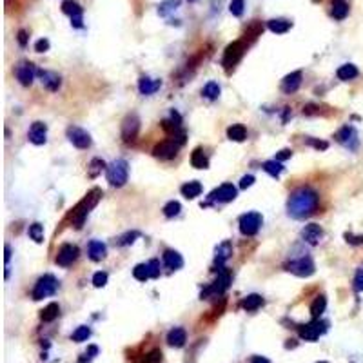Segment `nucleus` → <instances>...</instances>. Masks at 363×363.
I'll return each mask as SVG.
<instances>
[{
  "label": "nucleus",
  "mask_w": 363,
  "mask_h": 363,
  "mask_svg": "<svg viewBox=\"0 0 363 363\" xmlns=\"http://www.w3.org/2000/svg\"><path fill=\"white\" fill-rule=\"evenodd\" d=\"M318 193L309 187H302L296 189L287 200V212L294 220H303V218L311 216L312 212L318 207Z\"/></svg>",
  "instance_id": "nucleus-1"
},
{
  "label": "nucleus",
  "mask_w": 363,
  "mask_h": 363,
  "mask_svg": "<svg viewBox=\"0 0 363 363\" xmlns=\"http://www.w3.org/2000/svg\"><path fill=\"white\" fill-rule=\"evenodd\" d=\"M100 198H102V191L93 189L89 195H87L86 198H84L82 202L78 203L77 207L73 209V212L69 214V220L73 222L75 227H82L84 220H86L87 214H89V212L96 207V203H98Z\"/></svg>",
  "instance_id": "nucleus-2"
},
{
  "label": "nucleus",
  "mask_w": 363,
  "mask_h": 363,
  "mask_svg": "<svg viewBox=\"0 0 363 363\" xmlns=\"http://www.w3.org/2000/svg\"><path fill=\"white\" fill-rule=\"evenodd\" d=\"M229 283H231L229 269L220 267L218 269V276H216V280L212 281V285H209L207 289L202 291V300L203 298H211V296H220L224 291L229 289Z\"/></svg>",
  "instance_id": "nucleus-3"
},
{
  "label": "nucleus",
  "mask_w": 363,
  "mask_h": 363,
  "mask_svg": "<svg viewBox=\"0 0 363 363\" xmlns=\"http://www.w3.org/2000/svg\"><path fill=\"white\" fill-rule=\"evenodd\" d=\"M127 174H129V167L126 160H115L107 167V181L115 187L124 186L127 181Z\"/></svg>",
  "instance_id": "nucleus-4"
},
{
  "label": "nucleus",
  "mask_w": 363,
  "mask_h": 363,
  "mask_svg": "<svg viewBox=\"0 0 363 363\" xmlns=\"http://www.w3.org/2000/svg\"><path fill=\"white\" fill-rule=\"evenodd\" d=\"M56 287H58L56 278L51 276V274H44V276L39 278V281L35 283V289H33V300L48 298V296L55 294Z\"/></svg>",
  "instance_id": "nucleus-5"
},
{
  "label": "nucleus",
  "mask_w": 363,
  "mask_h": 363,
  "mask_svg": "<svg viewBox=\"0 0 363 363\" xmlns=\"http://www.w3.org/2000/svg\"><path fill=\"white\" fill-rule=\"evenodd\" d=\"M285 269L289 272H293L294 276H300V278H307L311 276V274H314V264H312L311 258L293 260V262L285 264Z\"/></svg>",
  "instance_id": "nucleus-6"
},
{
  "label": "nucleus",
  "mask_w": 363,
  "mask_h": 363,
  "mask_svg": "<svg viewBox=\"0 0 363 363\" xmlns=\"http://www.w3.org/2000/svg\"><path fill=\"white\" fill-rule=\"evenodd\" d=\"M243 55V42H233L229 44L227 48H225V53H224V60H222V64H224V67L227 71L231 69V67H234V65L240 62V58H242Z\"/></svg>",
  "instance_id": "nucleus-7"
},
{
  "label": "nucleus",
  "mask_w": 363,
  "mask_h": 363,
  "mask_svg": "<svg viewBox=\"0 0 363 363\" xmlns=\"http://www.w3.org/2000/svg\"><path fill=\"white\" fill-rule=\"evenodd\" d=\"M260 225H262V214L260 212H245L240 218V231L245 236H252L258 233Z\"/></svg>",
  "instance_id": "nucleus-8"
},
{
  "label": "nucleus",
  "mask_w": 363,
  "mask_h": 363,
  "mask_svg": "<svg viewBox=\"0 0 363 363\" xmlns=\"http://www.w3.org/2000/svg\"><path fill=\"white\" fill-rule=\"evenodd\" d=\"M325 331H327V323L320 320H314L311 321V323L300 327V338L307 340V342H316V340L320 338V334H323Z\"/></svg>",
  "instance_id": "nucleus-9"
},
{
  "label": "nucleus",
  "mask_w": 363,
  "mask_h": 363,
  "mask_svg": "<svg viewBox=\"0 0 363 363\" xmlns=\"http://www.w3.org/2000/svg\"><path fill=\"white\" fill-rule=\"evenodd\" d=\"M138 131H140V120L136 115H129V117L124 120L122 124V138L126 143H133L138 136Z\"/></svg>",
  "instance_id": "nucleus-10"
},
{
  "label": "nucleus",
  "mask_w": 363,
  "mask_h": 363,
  "mask_svg": "<svg viewBox=\"0 0 363 363\" xmlns=\"http://www.w3.org/2000/svg\"><path fill=\"white\" fill-rule=\"evenodd\" d=\"M78 247L71 245V243H64V245L58 249V255H56V265L60 267H69L73 265V262L78 258Z\"/></svg>",
  "instance_id": "nucleus-11"
},
{
  "label": "nucleus",
  "mask_w": 363,
  "mask_h": 363,
  "mask_svg": "<svg viewBox=\"0 0 363 363\" xmlns=\"http://www.w3.org/2000/svg\"><path fill=\"white\" fill-rule=\"evenodd\" d=\"M178 149H180V143H176L174 140H165V142H160L153 149V155L156 158H160V160H171L178 155Z\"/></svg>",
  "instance_id": "nucleus-12"
},
{
  "label": "nucleus",
  "mask_w": 363,
  "mask_h": 363,
  "mask_svg": "<svg viewBox=\"0 0 363 363\" xmlns=\"http://www.w3.org/2000/svg\"><path fill=\"white\" fill-rule=\"evenodd\" d=\"M37 73H39V69H37L31 62H20V64L15 67V75H17L18 82H20L22 86H31Z\"/></svg>",
  "instance_id": "nucleus-13"
},
{
  "label": "nucleus",
  "mask_w": 363,
  "mask_h": 363,
  "mask_svg": "<svg viewBox=\"0 0 363 363\" xmlns=\"http://www.w3.org/2000/svg\"><path fill=\"white\" fill-rule=\"evenodd\" d=\"M62 11L65 15H69L71 17V24L75 27H82V8L78 4L77 0H64L62 2Z\"/></svg>",
  "instance_id": "nucleus-14"
},
{
  "label": "nucleus",
  "mask_w": 363,
  "mask_h": 363,
  "mask_svg": "<svg viewBox=\"0 0 363 363\" xmlns=\"http://www.w3.org/2000/svg\"><path fill=\"white\" fill-rule=\"evenodd\" d=\"M67 138H69L71 143H73L75 147H78V149H87V147L91 146L89 133L84 131V129H80V127L71 126L69 129H67Z\"/></svg>",
  "instance_id": "nucleus-15"
},
{
  "label": "nucleus",
  "mask_w": 363,
  "mask_h": 363,
  "mask_svg": "<svg viewBox=\"0 0 363 363\" xmlns=\"http://www.w3.org/2000/svg\"><path fill=\"white\" fill-rule=\"evenodd\" d=\"M209 198L212 200V202H233L234 198H236V187L233 186V184H224V186H220L218 189H214L211 193V196Z\"/></svg>",
  "instance_id": "nucleus-16"
},
{
  "label": "nucleus",
  "mask_w": 363,
  "mask_h": 363,
  "mask_svg": "<svg viewBox=\"0 0 363 363\" xmlns=\"http://www.w3.org/2000/svg\"><path fill=\"white\" fill-rule=\"evenodd\" d=\"M336 138L338 142L347 146L349 149H356L358 147V133H356V129L352 126H345L343 129L338 131Z\"/></svg>",
  "instance_id": "nucleus-17"
},
{
  "label": "nucleus",
  "mask_w": 363,
  "mask_h": 363,
  "mask_svg": "<svg viewBox=\"0 0 363 363\" xmlns=\"http://www.w3.org/2000/svg\"><path fill=\"white\" fill-rule=\"evenodd\" d=\"M303 242H307L309 245H316L320 243V240L323 238V229L318 224H309L305 225V229L302 231Z\"/></svg>",
  "instance_id": "nucleus-18"
},
{
  "label": "nucleus",
  "mask_w": 363,
  "mask_h": 363,
  "mask_svg": "<svg viewBox=\"0 0 363 363\" xmlns=\"http://www.w3.org/2000/svg\"><path fill=\"white\" fill-rule=\"evenodd\" d=\"M300 86H302V71H294V73L287 75V77L283 78V82H281V89H283V93H287V95L296 93Z\"/></svg>",
  "instance_id": "nucleus-19"
},
{
  "label": "nucleus",
  "mask_w": 363,
  "mask_h": 363,
  "mask_svg": "<svg viewBox=\"0 0 363 363\" xmlns=\"http://www.w3.org/2000/svg\"><path fill=\"white\" fill-rule=\"evenodd\" d=\"M46 134H48V126L42 122H35L29 129V140L35 146H42V143H46Z\"/></svg>",
  "instance_id": "nucleus-20"
},
{
  "label": "nucleus",
  "mask_w": 363,
  "mask_h": 363,
  "mask_svg": "<svg viewBox=\"0 0 363 363\" xmlns=\"http://www.w3.org/2000/svg\"><path fill=\"white\" fill-rule=\"evenodd\" d=\"M37 75L42 78V84L48 87L49 91H58L62 80H60V77H58L56 73H53V71H39Z\"/></svg>",
  "instance_id": "nucleus-21"
},
{
  "label": "nucleus",
  "mask_w": 363,
  "mask_h": 363,
  "mask_svg": "<svg viewBox=\"0 0 363 363\" xmlns=\"http://www.w3.org/2000/svg\"><path fill=\"white\" fill-rule=\"evenodd\" d=\"M186 342H187V333L181 327H174L173 331L167 334V343L171 347L180 349V347L186 345Z\"/></svg>",
  "instance_id": "nucleus-22"
},
{
  "label": "nucleus",
  "mask_w": 363,
  "mask_h": 363,
  "mask_svg": "<svg viewBox=\"0 0 363 363\" xmlns=\"http://www.w3.org/2000/svg\"><path fill=\"white\" fill-rule=\"evenodd\" d=\"M233 255V245H231V242H224L218 245L216 249V258H214V265H216L218 269L224 267V264L229 260V256Z\"/></svg>",
  "instance_id": "nucleus-23"
},
{
  "label": "nucleus",
  "mask_w": 363,
  "mask_h": 363,
  "mask_svg": "<svg viewBox=\"0 0 363 363\" xmlns=\"http://www.w3.org/2000/svg\"><path fill=\"white\" fill-rule=\"evenodd\" d=\"M162 82L160 80H153V78L149 77H142L138 82V89L142 95H153V93H156V91L160 89Z\"/></svg>",
  "instance_id": "nucleus-24"
},
{
  "label": "nucleus",
  "mask_w": 363,
  "mask_h": 363,
  "mask_svg": "<svg viewBox=\"0 0 363 363\" xmlns=\"http://www.w3.org/2000/svg\"><path fill=\"white\" fill-rule=\"evenodd\" d=\"M164 264L169 269H180L184 265V258H181L180 252L173 251V249H167L164 252Z\"/></svg>",
  "instance_id": "nucleus-25"
},
{
  "label": "nucleus",
  "mask_w": 363,
  "mask_h": 363,
  "mask_svg": "<svg viewBox=\"0 0 363 363\" xmlns=\"http://www.w3.org/2000/svg\"><path fill=\"white\" fill-rule=\"evenodd\" d=\"M89 258L93 260V262H100V260H104L105 255H107V249H105V245L102 242H96V240H93V242H89Z\"/></svg>",
  "instance_id": "nucleus-26"
},
{
  "label": "nucleus",
  "mask_w": 363,
  "mask_h": 363,
  "mask_svg": "<svg viewBox=\"0 0 363 363\" xmlns=\"http://www.w3.org/2000/svg\"><path fill=\"white\" fill-rule=\"evenodd\" d=\"M291 24L289 20H285V18H272V20L267 22V27L272 31V33H276V35H283V33H287V31L291 29Z\"/></svg>",
  "instance_id": "nucleus-27"
},
{
  "label": "nucleus",
  "mask_w": 363,
  "mask_h": 363,
  "mask_svg": "<svg viewBox=\"0 0 363 363\" xmlns=\"http://www.w3.org/2000/svg\"><path fill=\"white\" fill-rule=\"evenodd\" d=\"M200 193H202V184L200 181H187V184L181 186V195L189 200L200 196Z\"/></svg>",
  "instance_id": "nucleus-28"
},
{
  "label": "nucleus",
  "mask_w": 363,
  "mask_h": 363,
  "mask_svg": "<svg viewBox=\"0 0 363 363\" xmlns=\"http://www.w3.org/2000/svg\"><path fill=\"white\" fill-rule=\"evenodd\" d=\"M191 165L196 169H207L209 167V160L207 156H205V153H203V149H195L193 151V155H191Z\"/></svg>",
  "instance_id": "nucleus-29"
},
{
  "label": "nucleus",
  "mask_w": 363,
  "mask_h": 363,
  "mask_svg": "<svg viewBox=\"0 0 363 363\" xmlns=\"http://www.w3.org/2000/svg\"><path fill=\"white\" fill-rule=\"evenodd\" d=\"M262 305H264V298H262L260 294H249V296L243 298V302H242V307L249 312L256 311V309H260Z\"/></svg>",
  "instance_id": "nucleus-30"
},
{
  "label": "nucleus",
  "mask_w": 363,
  "mask_h": 363,
  "mask_svg": "<svg viewBox=\"0 0 363 363\" xmlns=\"http://www.w3.org/2000/svg\"><path fill=\"white\" fill-rule=\"evenodd\" d=\"M331 13L336 20H343L349 15V4L345 0H333V11Z\"/></svg>",
  "instance_id": "nucleus-31"
},
{
  "label": "nucleus",
  "mask_w": 363,
  "mask_h": 363,
  "mask_svg": "<svg viewBox=\"0 0 363 363\" xmlns=\"http://www.w3.org/2000/svg\"><path fill=\"white\" fill-rule=\"evenodd\" d=\"M58 312H60L58 303H49V305H46V307L42 309V312H40V320L46 321V323H49V321L56 320Z\"/></svg>",
  "instance_id": "nucleus-32"
},
{
  "label": "nucleus",
  "mask_w": 363,
  "mask_h": 363,
  "mask_svg": "<svg viewBox=\"0 0 363 363\" xmlns=\"http://www.w3.org/2000/svg\"><path fill=\"white\" fill-rule=\"evenodd\" d=\"M336 75L340 80H352V78L358 77V67L352 64H345L336 71Z\"/></svg>",
  "instance_id": "nucleus-33"
},
{
  "label": "nucleus",
  "mask_w": 363,
  "mask_h": 363,
  "mask_svg": "<svg viewBox=\"0 0 363 363\" xmlns=\"http://www.w3.org/2000/svg\"><path fill=\"white\" fill-rule=\"evenodd\" d=\"M227 136H229V140H234V142H243L247 138V131L243 126L236 124V126H231L227 129Z\"/></svg>",
  "instance_id": "nucleus-34"
},
{
  "label": "nucleus",
  "mask_w": 363,
  "mask_h": 363,
  "mask_svg": "<svg viewBox=\"0 0 363 363\" xmlns=\"http://www.w3.org/2000/svg\"><path fill=\"white\" fill-rule=\"evenodd\" d=\"M262 31H264V26H262V22L260 20H252L245 29V40L249 37V40H255L262 35Z\"/></svg>",
  "instance_id": "nucleus-35"
},
{
  "label": "nucleus",
  "mask_w": 363,
  "mask_h": 363,
  "mask_svg": "<svg viewBox=\"0 0 363 363\" xmlns=\"http://www.w3.org/2000/svg\"><path fill=\"white\" fill-rule=\"evenodd\" d=\"M325 307H327V298H325V296H318L311 305V314L314 316V318H320L325 312Z\"/></svg>",
  "instance_id": "nucleus-36"
},
{
  "label": "nucleus",
  "mask_w": 363,
  "mask_h": 363,
  "mask_svg": "<svg viewBox=\"0 0 363 363\" xmlns=\"http://www.w3.org/2000/svg\"><path fill=\"white\" fill-rule=\"evenodd\" d=\"M283 165H281V162L278 160H267L264 164V171L265 173H269L271 176H280L281 173H283Z\"/></svg>",
  "instance_id": "nucleus-37"
},
{
  "label": "nucleus",
  "mask_w": 363,
  "mask_h": 363,
  "mask_svg": "<svg viewBox=\"0 0 363 363\" xmlns=\"http://www.w3.org/2000/svg\"><path fill=\"white\" fill-rule=\"evenodd\" d=\"M29 238L31 240H35L37 243H42L44 242V227L40 224H31L29 225Z\"/></svg>",
  "instance_id": "nucleus-38"
},
{
  "label": "nucleus",
  "mask_w": 363,
  "mask_h": 363,
  "mask_svg": "<svg viewBox=\"0 0 363 363\" xmlns=\"http://www.w3.org/2000/svg\"><path fill=\"white\" fill-rule=\"evenodd\" d=\"M133 276L136 278L138 281H146L151 278V274H149V267H147V264H140L136 265V267L133 269Z\"/></svg>",
  "instance_id": "nucleus-39"
},
{
  "label": "nucleus",
  "mask_w": 363,
  "mask_h": 363,
  "mask_svg": "<svg viewBox=\"0 0 363 363\" xmlns=\"http://www.w3.org/2000/svg\"><path fill=\"white\" fill-rule=\"evenodd\" d=\"M203 96L209 100H214L220 96V86L216 82H209L207 86L203 87Z\"/></svg>",
  "instance_id": "nucleus-40"
},
{
  "label": "nucleus",
  "mask_w": 363,
  "mask_h": 363,
  "mask_svg": "<svg viewBox=\"0 0 363 363\" xmlns=\"http://www.w3.org/2000/svg\"><path fill=\"white\" fill-rule=\"evenodd\" d=\"M178 6H180V0H164L160 6H158V13L162 15V17H165V15L169 13V11H173V9H176Z\"/></svg>",
  "instance_id": "nucleus-41"
},
{
  "label": "nucleus",
  "mask_w": 363,
  "mask_h": 363,
  "mask_svg": "<svg viewBox=\"0 0 363 363\" xmlns=\"http://www.w3.org/2000/svg\"><path fill=\"white\" fill-rule=\"evenodd\" d=\"M180 211H181V205L178 202H169L167 205H165L164 207V214L167 218H173V216H178V214H180Z\"/></svg>",
  "instance_id": "nucleus-42"
},
{
  "label": "nucleus",
  "mask_w": 363,
  "mask_h": 363,
  "mask_svg": "<svg viewBox=\"0 0 363 363\" xmlns=\"http://www.w3.org/2000/svg\"><path fill=\"white\" fill-rule=\"evenodd\" d=\"M243 8H245V2L243 0H231L229 4V11L233 17H242L243 15Z\"/></svg>",
  "instance_id": "nucleus-43"
},
{
  "label": "nucleus",
  "mask_w": 363,
  "mask_h": 363,
  "mask_svg": "<svg viewBox=\"0 0 363 363\" xmlns=\"http://www.w3.org/2000/svg\"><path fill=\"white\" fill-rule=\"evenodd\" d=\"M89 336H91L89 327H78L73 333V342H86Z\"/></svg>",
  "instance_id": "nucleus-44"
},
{
  "label": "nucleus",
  "mask_w": 363,
  "mask_h": 363,
  "mask_svg": "<svg viewBox=\"0 0 363 363\" xmlns=\"http://www.w3.org/2000/svg\"><path fill=\"white\" fill-rule=\"evenodd\" d=\"M142 363H162V350H158V349L151 350L149 354L143 356Z\"/></svg>",
  "instance_id": "nucleus-45"
},
{
  "label": "nucleus",
  "mask_w": 363,
  "mask_h": 363,
  "mask_svg": "<svg viewBox=\"0 0 363 363\" xmlns=\"http://www.w3.org/2000/svg\"><path fill=\"white\" fill-rule=\"evenodd\" d=\"M104 167H105L104 162L98 160V158H95V160H93V162H91V164H89V176L95 178L96 174H98L100 171H102V169H104Z\"/></svg>",
  "instance_id": "nucleus-46"
},
{
  "label": "nucleus",
  "mask_w": 363,
  "mask_h": 363,
  "mask_svg": "<svg viewBox=\"0 0 363 363\" xmlns=\"http://www.w3.org/2000/svg\"><path fill=\"white\" fill-rule=\"evenodd\" d=\"M107 283V272H95V276H93V285L95 287H104Z\"/></svg>",
  "instance_id": "nucleus-47"
},
{
  "label": "nucleus",
  "mask_w": 363,
  "mask_h": 363,
  "mask_svg": "<svg viewBox=\"0 0 363 363\" xmlns=\"http://www.w3.org/2000/svg\"><path fill=\"white\" fill-rule=\"evenodd\" d=\"M140 236V233L138 231H133V233H127V234H124V236L120 238V245H129V243H133L134 240H136V238Z\"/></svg>",
  "instance_id": "nucleus-48"
},
{
  "label": "nucleus",
  "mask_w": 363,
  "mask_h": 363,
  "mask_svg": "<svg viewBox=\"0 0 363 363\" xmlns=\"http://www.w3.org/2000/svg\"><path fill=\"white\" fill-rule=\"evenodd\" d=\"M147 267H149V274H151V278H158V276H160V265H158V262H156V260H151V262L147 264Z\"/></svg>",
  "instance_id": "nucleus-49"
},
{
  "label": "nucleus",
  "mask_w": 363,
  "mask_h": 363,
  "mask_svg": "<svg viewBox=\"0 0 363 363\" xmlns=\"http://www.w3.org/2000/svg\"><path fill=\"white\" fill-rule=\"evenodd\" d=\"M354 289L358 291V293H361V291H363V269H358V271H356V276H354Z\"/></svg>",
  "instance_id": "nucleus-50"
},
{
  "label": "nucleus",
  "mask_w": 363,
  "mask_h": 363,
  "mask_svg": "<svg viewBox=\"0 0 363 363\" xmlns=\"http://www.w3.org/2000/svg\"><path fill=\"white\" fill-rule=\"evenodd\" d=\"M49 49V40L48 39H40L35 44V51L37 53H46Z\"/></svg>",
  "instance_id": "nucleus-51"
},
{
  "label": "nucleus",
  "mask_w": 363,
  "mask_h": 363,
  "mask_svg": "<svg viewBox=\"0 0 363 363\" xmlns=\"http://www.w3.org/2000/svg\"><path fill=\"white\" fill-rule=\"evenodd\" d=\"M96 352H98V347L91 345V347H89V350H87L86 354H84V358H80V359H78V361H80V363H86V361H89V359L93 358V356H95Z\"/></svg>",
  "instance_id": "nucleus-52"
},
{
  "label": "nucleus",
  "mask_w": 363,
  "mask_h": 363,
  "mask_svg": "<svg viewBox=\"0 0 363 363\" xmlns=\"http://www.w3.org/2000/svg\"><path fill=\"white\" fill-rule=\"evenodd\" d=\"M291 156H293V151H291V149H281L280 153H276V158H274V160L283 162V160H287V158H291Z\"/></svg>",
  "instance_id": "nucleus-53"
},
{
  "label": "nucleus",
  "mask_w": 363,
  "mask_h": 363,
  "mask_svg": "<svg viewBox=\"0 0 363 363\" xmlns=\"http://www.w3.org/2000/svg\"><path fill=\"white\" fill-rule=\"evenodd\" d=\"M252 184H255V176H252V174H247V176H243L242 181H240V187L247 189V187H251Z\"/></svg>",
  "instance_id": "nucleus-54"
},
{
  "label": "nucleus",
  "mask_w": 363,
  "mask_h": 363,
  "mask_svg": "<svg viewBox=\"0 0 363 363\" xmlns=\"http://www.w3.org/2000/svg\"><path fill=\"white\" fill-rule=\"evenodd\" d=\"M18 44H20L22 48H24V46L27 44V33H26L24 29L18 31Z\"/></svg>",
  "instance_id": "nucleus-55"
},
{
  "label": "nucleus",
  "mask_w": 363,
  "mask_h": 363,
  "mask_svg": "<svg viewBox=\"0 0 363 363\" xmlns=\"http://www.w3.org/2000/svg\"><path fill=\"white\" fill-rule=\"evenodd\" d=\"M309 143H311V146H314L316 149H327V147H329L327 142H320V140H309Z\"/></svg>",
  "instance_id": "nucleus-56"
},
{
  "label": "nucleus",
  "mask_w": 363,
  "mask_h": 363,
  "mask_svg": "<svg viewBox=\"0 0 363 363\" xmlns=\"http://www.w3.org/2000/svg\"><path fill=\"white\" fill-rule=\"evenodd\" d=\"M251 363H271L267 358H264V356H255V358L251 359Z\"/></svg>",
  "instance_id": "nucleus-57"
},
{
  "label": "nucleus",
  "mask_w": 363,
  "mask_h": 363,
  "mask_svg": "<svg viewBox=\"0 0 363 363\" xmlns=\"http://www.w3.org/2000/svg\"><path fill=\"white\" fill-rule=\"evenodd\" d=\"M9 258H11V249H9V247L6 245V256H4V260H6V262H9Z\"/></svg>",
  "instance_id": "nucleus-58"
},
{
  "label": "nucleus",
  "mask_w": 363,
  "mask_h": 363,
  "mask_svg": "<svg viewBox=\"0 0 363 363\" xmlns=\"http://www.w3.org/2000/svg\"><path fill=\"white\" fill-rule=\"evenodd\" d=\"M318 363H327V361H318Z\"/></svg>",
  "instance_id": "nucleus-59"
},
{
  "label": "nucleus",
  "mask_w": 363,
  "mask_h": 363,
  "mask_svg": "<svg viewBox=\"0 0 363 363\" xmlns=\"http://www.w3.org/2000/svg\"><path fill=\"white\" fill-rule=\"evenodd\" d=\"M189 2H195V0H189Z\"/></svg>",
  "instance_id": "nucleus-60"
}]
</instances>
